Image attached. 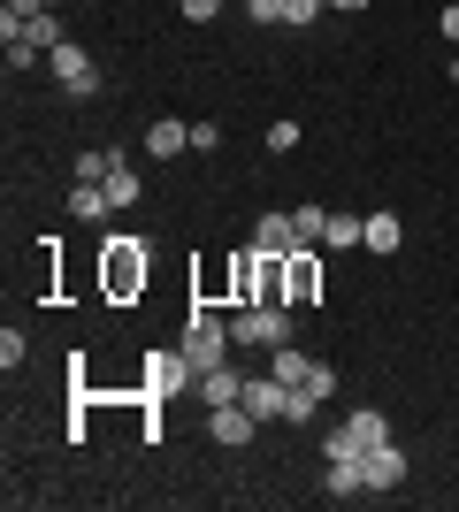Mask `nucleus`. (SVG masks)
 Here are the masks:
<instances>
[{"label": "nucleus", "mask_w": 459, "mask_h": 512, "mask_svg": "<svg viewBox=\"0 0 459 512\" xmlns=\"http://www.w3.org/2000/svg\"><path fill=\"white\" fill-rule=\"evenodd\" d=\"M444 39L459 46V0H452V8H444Z\"/></svg>", "instance_id": "nucleus-28"}, {"label": "nucleus", "mask_w": 459, "mask_h": 512, "mask_svg": "<svg viewBox=\"0 0 459 512\" xmlns=\"http://www.w3.org/2000/svg\"><path fill=\"white\" fill-rule=\"evenodd\" d=\"M230 299H238V306L261 299V253H238V260H230Z\"/></svg>", "instance_id": "nucleus-18"}, {"label": "nucleus", "mask_w": 459, "mask_h": 512, "mask_svg": "<svg viewBox=\"0 0 459 512\" xmlns=\"http://www.w3.org/2000/svg\"><path fill=\"white\" fill-rule=\"evenodd\" d=\"M268 153H299V123H268Z\"/></svg>", "instance_id": "nucleus-25"}, {"label": "nucleus", "mask_w": 459, "mask_h": 512, "mask_svg": "<svg viewBox=\"0 0 459 512\" xmlns=\"http://www.w3.org/2000/svg\"><path fill=\"white\" fill-rule=\"evenodd\" d=\"M322 497H368L360 459H322Z\"/></svg>", "instance_id": "nucleus-13"}, {"label": "nucleus", "mask_w": 459, "mask_h": 512, "mask_svg": "<svg viewBox=\"0 0 459 512\" xmlns=\"http://www.w3.org/2000/svg\"><path fill=\"white\" fill-rule=\"evenodd\" d=\"M322 8H329V0H284V23L306 31V23H322Z\"/></svg>", "instance_id": "nucleus-23"}, {"label": "nucleus", "mask_w": 459, "mask_h": 512, "mask_svg": "<svg viewBox=\"0 0 459 512\" xmlns=\"http://www.w3.org/2000/svg\"><path fill=\"white\" fill-rule=\"evenodd\" d=\"M222 8H230V0H176V16H184V23H215Z\"/></svg>", "instance_id": "nucleus-24"}, {"label": "nucleus", "mask_w": 459, "mask_h": 512, "mask_svg": "<svg viewBox=\"0 0 459 512\" xmlns=\"http://www.w3.org/2000/svg\"><path fill=\"white\" fill-rule=\"evenodd\" d=\"M268 375H276V383H291V390H299L306 375H314V360H306V352H299V337H291V344H276V352H268Z\"/></svg>", "instance_id": "nucleus-17"}, {"label": "nucleus", "mask_w": 459, "mask_h": 512, "mask_svg": "<svg viewBox=\"0 0 459 512\" xmlns=\"http://www.w3.org/2000/svg\"><path fill=\"white\" fill-rule=\"evenodd\" d=\"M207 436H215L222 451H238V444H253V436H261V421H253L245 406H215V413H207Z\"/></svg>", "instance_id": "nucleus-9"}, {"label": "nucleus", "mask_w": 459, "mask_h": 512, "mask_svg": "<svg viewBox=\"0 0 459 512\" xmlns=\"http://www.w3.org/2000/svg\"><path fill=\"white\" fill-rule=\"evenodd\" d=\"M238 406L245 413H253V421H284V406H291V383H276V375H268V367H261V375H245V398H238Z\"/></svg>", "instance_id": "nucleus-8"}, {"label": "nucleus", "mask_w": 459, "mask_h": 512, "mask_svg": "<svg viewBox=\"0 0 459 512\" xmlns=\"http://www.w3.org/2000/svg\"><path fill=\"white\" fill-rule=\"evenodd\" d=\"M406 467H414V459H406L398 444H375L368 459H360V474H368V490H398V482H406Z\"/></svg>", "instance_id": "nucleus-11"}, {"label": "nucleus", "mask_w": 459, "mask_h": 512, "mask_svg": "<svg viewBox=\"0 0 459 512\" xmlns=\"http://www.w3.org/2000/svg\"><path fill=\"white\" fill-rule=\"evenodd\" d=\"M314 413H322V390H306V383H299V390H291V406H284V421H291V428H306Z\"/></svg>", "instance_id": "nucleus-22"}, {"label": "nucleus", "mask_w": 459, "mask_h": 512, "mask_svg": "<svg viewBox=\"0 0 459 512\" xmlns=\"http://www.w3.org/2000/svg\"><path fill=\"white\" fill-rule=\"evenodd\" d=\"M146 153H153V161H176V153H192V123H176V115L146 123Z\"/></svg>", "instance_id": "nucleus-12"}, {"label": "nucleus", "mask_w": 459, "mask_h": 512, "mask_svg": "<svg viewBox=\"0 0 459 512\" xmlns=\"http://www.w3.org/2000/svg\"><path fill=\"white\" fill-rule=\"evenodd\" d=\"M291 337H299V306H284V299H253L230 314V344H245V352H276Z\"/></svg>", "instance_id": "nucleus-1"}, {"label": "nucleus", "mask_w": 459, "mask_h": 512, "mask_svg": "<svg viewBox=\"0 0 459 512\" xmlns=\"http://www.w3.org/2000/svg\"><path fill=\"white\" fill-rule=\"evenodd\" d=\"M398 245H406V230H398V214H391V207H375V214H368V237H360V253H383V260H391Z\"/></svg>", "instance_id": "nucleus-15"}, {"label": "nucleus", "mask_w": 459, "mask_h": 512, "mask_svg": "<svg viewBox=\"0 0 459 512\" xmlns=\"http://www.w3.org/2000/svg\"><path fill=\"white\" fill-rule=\"evenodd\" d=\"M253 253H299V230H291V214H261V230H253Z\"/></svg>", "instance_id": "nucleus-14"}, {"label": "nucleus", "mask_w": 459, "mask_h": 512, "mask_svg": "<svg viewBox=\"0 0 459 512\" xmlns=\"http://www.w3.org/2000/svg\"><path fill=\"white\" fill-rule=\"evenodd\" d=\"M146 276H153V260H146V237H108L100 245V291H108L115 306H131L138 291H146Z\"/></svg>", "instance_id": "nucleus-2"}, {"label": "nucleus", "mask_w": 459, "mask_h": 512, "mask_svg": "<svg viewBox=\"0 0 459 512\" xmlns=\"http://www.w3.org/2000/svg\"><path fill=\"white\" fill-rule=\"evenodd\" d=\"M238 8H245V0H238Z\"/></svg>", "instance_id": "nucleus-30"}, {"label": "nucleus", "mask_w": 459, "mask_h": 512, "mask_svg": "<svg viewBox=\"0 0 459 512\" xmlns=\"http://www.w3.org/2000/svg\"><path fill=\"white\" fill-rule=\"evenodd\" d=\"M192 390H199V406L215 413V406H238V398H245V375H230V367H199Z\"/></svg>", "instance_id": "nucleus-10"}, {"label": "nucleus", "mask_w": 459, "mask_h": 512, "mask_svg": "<svg viewBox=\"0 0 459 512\" xmlns=\"http://www.w3.org/2000/svg\"><path fill=\"white\" fill-rule=\"evenodd\" d=\"M16 39H23V46H39V54H54V46H62V16H54V8H31Z\"/></svg>", "instance_id": "nucleus-16"}, {"label": "nucleus", "mask_w": 459, "mask_h": 512, "mask_svg": "<svg viewBox=\"0 0 459 512\" xmlns=\"http://www.w3.org/2000/svg\"><path fill=\"white\" fill-rule=\"evenodd\" d=\"M192 375H199V367L184 360V344H176V352H146V398H153V406L176 398V390H192Z\"/></svg>", "instance_id": "nucleus-7"}, {"label": "nucleus", "mask_w": 459, "mask_h": 512, "mask_svg": "<svg viewBox=\"0 0 459 512\" xmlns=\"http://www.w3.org/2000/svg\"><path fill=\"white\" fill-rule=\"evenodd\" d=\"M245 16H253V23L268 31V23H284V0H245Z\"/></svg>", "instance_id": "nucleus-26"}, {"label": "nucleus", "mask_w": 459, "mask_h": 512, "mask_svg": "<svg viewBox=\"0 0 459 512\" xmlns=\"http://www.w3.org/2000/svg\"><path fill=\"white\" fill-rule=\"evenodd\" d=\"M69 207H77V222H100V214H115L108 184H69Z\"/></svg>", "instance_id": "nucleus-20"}, {"label": "nucleus", "mask_w": 459, "mask_h": 512, "mask_svg": "<svg viewBox=\"0 0 459 512\" xmlns=\"http://www.w3.org/2000/svg\"><path fill=\"white\" fill-rule=\"evenodd\" d=\"M184 360H192V367H222V360H230V314L192 306V314H184Z\"/></svg>", "instance_id": "nucleus-4"}, {"label": "nucleus", "mask_w": 459, "mask_h": 512, "mask_svg": "<svg viewBox=\"0 0 459 512\" xmlns=\"http://www.w3.org/2000/svg\"><path fill=\"white\" fill-rule=\"evenodd\" d=\"M322 299V245L284 253V306H314Z\"/></svg>", "instance_id": "nucleus-6"}, {"label": "nucleus", "mask_w": 459, "mask_h": 512, "mask_svg": "<svg viewBox=\"0 0 459 512\" xmlns=\"http://www.w3.org/2000/svg\"><path fill=\"white\" fill-rule=\"evenodd\" d=\"M291 230H299V245H322V237H329V214L322 207H291Z\"/></svg>", "instance_id": "nucleus-21"}, {"label": "nucleus", "mask_w": 459, "mask_h": 512, "mask_svg": "<svg viewBox=\"0 0 459 512\" xmlns=\"http://www.w3.org/2000/svg\"><path fill=\"white\" fill-rule=\"evenodd\" d=\"M375 444H391V421L375 406H360V413H345V421L322 436V459H368Z\"/></svg>", "instance_id": "nucleus-3"}, {"label": "nucleus", "mask_w": 459, "mask_h": 512, "mask_svg": "<svg viewBox=\"0 0 459 512\" xmlns=\"http://www.w3.org/2000/svg\"><path fill=\"white\" fill-rule=\"evenodd\" d=\"M222 146V123H192V153H215Z\"/></svg>", "instance_id": "nucleus-27"}, {"label": "nucleus", "mask_w": 459, "mask_h": 512, "mask_svg": "<svg viewBox=\"0 0 459 512\" xmlns=\"http://www.w3.org/2000/svg\"><path fill=\"white\" fill-rule=\"evenodd\" d=\"M138 192H146V184H138L131 153H115V169H108V199H115V214H123V207H138Z\"/></svg>", "instance_id": "nucleus-19"}, {"label": "nucleus", "mask_w": 459, "mask_h": 512, "mask_svg": "<svg viewBox=\"0 0 459 512\" xmlns=\"http://www.w3.org/2000/svg\"><path fill=\"white\" fill-rule=\"evenodd\" d=\"M329 8H337V16H360V8H368V0H329Z\"/></svg>", "instance_id": "nucleus-29"}, {"label": "nucleus", "mask_w": 459, "mask_h": 512, "mask_svg": "<svg viewBox=\"0 0 459 512\" xmlns=\"http://www.w3.org/2000/svg\"><path fill=\"white\" fill-rule=\"evenodd\" d=\"M46 69L62 77V92H69V100H92V92H100V62H92V54H85L77 39H62V46H54V54H46Z\"/></svg>", "instance_id": "nucleus-5"}]
</instances>
